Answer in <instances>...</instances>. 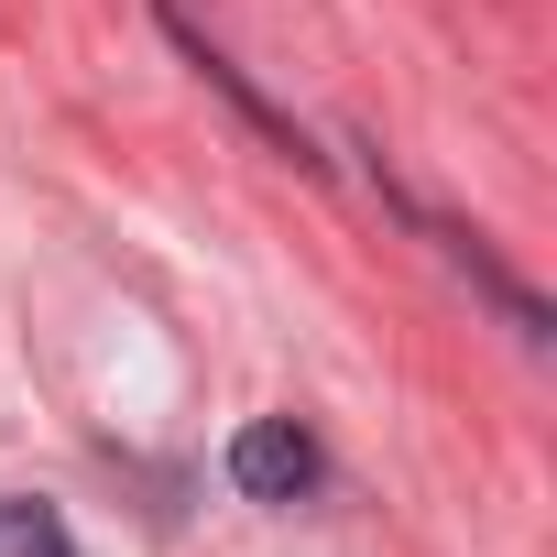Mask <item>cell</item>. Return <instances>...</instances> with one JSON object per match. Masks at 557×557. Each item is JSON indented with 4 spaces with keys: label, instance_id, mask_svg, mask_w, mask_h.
Segmentation results:
<instances>
[{
    "label": "cell",
    "instance_id": "cell-2",
    "mask_svg": "<svg viewBox=\"0 0 557 557\" xmlns=\"http://www.w3.org/2000/svg\"><path fill=\"white\" fill-rule=\"evenodd\" d=\"M0 557H77V535H66V513H55V503L0 492Z\"/></svg>",
    "mask_w": 557,
    "mask_h": 557
},
{
    "label": "cell",
    "instance_id": "cell-1",
    "mask_svg": "<svg viewBox=\"0 0 557 557\" xmlns=\"http://www.w3.org/2000/svg\"><path fill=\"white\" fill-rule=\"evenodd\" d=\"M230 481H240L251 503H307V492H318V437H307L296 416H251V426L230 437Z\"/></svg>",
    "mask_w": 557,
    "mask_h": 557
}]
</instances>
